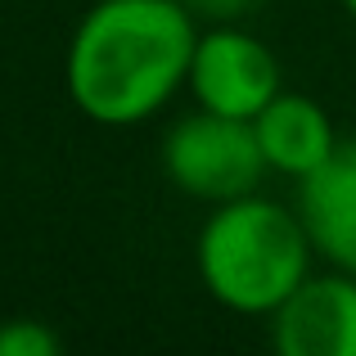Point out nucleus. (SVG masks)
<instances>
[{
	"label": "nucleus",
	"mask_w": 356,
	"mask_h": 356,
	"mask_svg": "<svg viewBox=\"0 0 356 356\" xmlns=\"http://www.w3.org/2000/svg\"><path fill=\"white\" fill-rule=\"evenodd\" d=\"M266 334L280 356H356V275L312 270L266 316Z\"/></svg>",
	"instance_id": "5"
},
{
	"label": "nucleus",
	"mask_w": 356,
	"mask_h": 356,
	"mask_svg": "<svg viewBox=\"0 0 356 356\" xmlns=\"http://www.w3.org/2000/svg\"><path fill=\"white\" fill-rule=\"evenodd\" d=\"M199 18L181 0H95L63 54V86L81 118L140 127L163 113L190 77Z\"/></svg>",
	"instance_id": "1"
},
{
	"label": "nucleus",
	"mask_w": 356,
	"mask_h": 356,
	"mask_svg": "<svg viewBox=\"0 0 356 356\" xmlns=\"http://www.w3.org/2000/svg\"><path fill=\"white\" fill-rule=\"evenodd\" d=\"M252 131H257L266 167L275 176H289V181H302L307 172H316L330 158V149L339 145V131H334L325 104L302 95V90H280L252 118Z\"/></svg>",
	"instance_id": "7"
},
{
	"label": "nucleus",
	"mask_w": 356,
	"mask_h": 356,
	"mask_svg": "<svg viewBox=\"0 0 356 356\" xmlns=\"http://www.w3.org/2000/svg\"><path fill=\"white\" fill-rule=\"evenodd\" d=\"M194 18H208V23H235L252 0H181Z\"/></svg>",
	"instance_id": "9"
},
{
	"label": "nucleus",
	"mask_w": 356,
	"mask_h": 356,
	"mask_svg": "<svg viewBox=\"0 0 356 356\" xmlns=\"http://www.w3.org/2000/svg\"><path fill=\"white\" fill-rule=\"evenodd\" d=\"M163 172L190 199L230 203L257 190L270 167L261 158L252 122L208 113L194 104V113L176 118L163 136Z\"/></svg>",
	"instance_id": "3"
},
{
	"label": "nucleus",
	"mask_w": 356,
	"mask_h": 356,
	"mask_svg": "<svg viewBox=\"0 0 356 356\" xmlns=\"http://www.w3.org/2000/svg\"><path fill=\"white\" fill-rule=\"evenodd\" d=\"M312 257L316 248L298 208H284L257 190L212 203L194 239V266L208 298L252 321H266L312 275Z\"/></svg>",
	"instance_id": "2"
},
{
	"label": "nucleus",
	"mask_w": 356,
	"mask_h": 356,
	"mask_svg": "<svg viewBox=\"0 0 356 356\" xmlns=\"http://www.w3.org/2000/svg\"><path fill=\"white\" fill-rule=\"evenodd\" d=\"M63 339L36 316H14L0 321V356H59Z\"/></svg>",
	"instance_id": "8"
},
{
	"label": "nucleus",
	"mask_w": 356,
	"mask_h": 356,
	"mask_svg": "<svg viewBox=\"0 0 356 356\" xmlns=\"http://www.w3.org/2000/svg\"><path fill=\"white\" fill-rule=\"evenodd\" d=\"M185 90L208 113L252 122L284 90V81H280V59L266 41H257L235 23H208L199 27V41H194Z\"/></svg>",
	"instance_id": "4"
},
{
	"label": "nucleus",
	"mask_w": 356,
	"mask_h": 356,
	"mask_svg": "<svg viewBox=\"0 0 356 356\" xmlns=\"http://www.w3.org/2000/svg\"><path fill=\"white\" fill-rule=\"evenodd\" d=\"M343 9H348V18L356 23V0H343Z\"/></svg>",
	"instance_id": "10"
},
{
	"label": "nucleus",
	"mask_w": 356,
	"mask_h": 356,
	"mask_svg": "<svg viewBox=\"0 0 356 356\" xmlns=\"http://www.w3.org/2000/svg\"><path fill=\"white\" fill-rule=\"evenodd\" d=\"M298 217L316 257L356 275V136L339 140L330 158L298 181Z\"/></svg>",
	"instance_id": "6"
}]
</instances>
